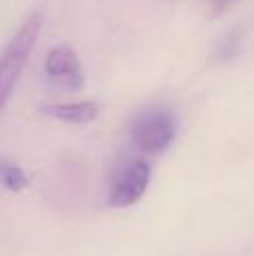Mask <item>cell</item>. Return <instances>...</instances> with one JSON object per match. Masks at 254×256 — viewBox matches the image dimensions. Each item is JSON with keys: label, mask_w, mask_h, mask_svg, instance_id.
<instances>
[{"label": "cell", "mask_w": 254, "mask_h": 256, "mask_svg": "<svg viewBox=\"0 0 254 256\" xmlns=\"http://www.w3.org/2000/svg\"><path fill=\"white\" fill-rule=\"evenodd\" d=\"M40 27H43L40 14H30L0 54V112L7 106L9 97H12L14 88H16L18 79L30 61V54L40 34Z\"/></svg>", "instance_id": "cell-1"}, {"label": "cell", "mask_w": 254, "mask_h": 256, "mask_svg": "<svg viewBox=\"0 0 254 256\" xmlns=\"http://www.w3.org/2000/svg\"><path fill=\"white\" fill-rule=\"evenodd\" d=\"M43 115L52 120L66 122V124H88L99 117V106L92 102H76V104H45L38 108Z\"/></svg>", "instance_id": "cell-5"}, {"label": "cell", "mask_w": 254, "mask_h": 256, "mask_svg": "<svg viewBox=\"0 0 254 256\" xmlns=\"http://www.w3.org/2000/svg\"><path fill=\"white\" fill-rule=\"evenodd\" d=\"M45 74L56 88L76 92L86 86V72L79 54L70 45H54L45 56Z\"/></svg>", "instance_id": "cell-4"}, {"label": "cell", "mask_w": 254, "mask_h": 256, "mask_svg": "<svg viewBox=\"0 0 254 256\" xmlns=\"http://www.w3.org/2000/svg\"><path fill=\"white\" fill-rule=\"evenodd\" d=\"M216 4H228V2H232V0H214Z\"/></svg>", "instance_id": "cell-7"}, {"label": "cell", "mask_w": 254, "mask_h": 256, "mask_svg": "<svg viewBox=\"0 0 254 256\" xmlns=\"http://www.w3.org/2000/svg\"><path fill=\"white\" fill-rule=\"evenodd\" d=\"M0 184L9 191H22L27 186V176L20 166L12 162H0Z\"/></svg>", "instance_id": "cell-6"}, {"label": "cell", "mask_w": 254, "mask_h": 256, "mask_svg": "<svg viewBox=\"0 0 254 256\" xmlns=\"http://www.w3.org/2000/svg\"><path fill=\"white\" fill-rule=\"evenodd\" d=\"M151 180V166L144 158H128L115 166L108 189V204L110 207H130L146 194Z\"/></svg>", "instance_id": "cell-2"}, {"label": "cell", "mask_w": 254, "mask_h": 256, "mask_svg": "<svg viewBox=\"0 0 254 256\" xmlns=\"http://www.w3.org/2000/svg\"><path fill=\"white\" fill-rule=\"evenodd\" d=\"M130 140L140 150L158 155L169 148L176 140V120L162 108L144 110L130 124Z\"/></svg>", "instance_id": "cell-3"}]
</instances>
